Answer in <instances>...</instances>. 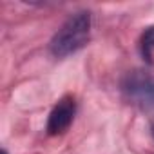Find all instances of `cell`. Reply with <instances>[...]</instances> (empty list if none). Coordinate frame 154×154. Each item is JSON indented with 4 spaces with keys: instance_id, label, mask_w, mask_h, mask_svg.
I'll list each match as a JSON object with an SVG mask.
<instances>
[{
    "instance_id": "1",
    "label": "cell",
    "mask_w": 154,
    "mask_h": 154,
    "mask_svg": "<svg viewBox=\"0 0 154 154\" xmlns=\"http://www.w3.org/2000/svg\"><path fill=\"white\" fill-rule=\"evenodd\" d=\"M89 36H91V15L89 11H78L71 15L62 24V27L54 33L49 49L53 56L65 58L82 49L89 42Z\"/></svg>"
},
{
    "instance_id": "2",
    "label": "cell",
    "mask_w": 154,
    "mask_h": 154,
    "mask_svg": "<svg viewBox=\"0 0 154 154\" xmlns=\"http://www.w3.org/2000/svg\"><path fill=\"white\" fill-rule=\"evenodd\" d=\"M125 100L143 111L154 109V76L145 71H129L122 80Z\"/></svg>"
},
{
    "instance_id": "3",
    "label": "cell",
    "mask_w": 154,
    "mask_h": 154,
    "mask_svg": "<svg viewBox=\"0 0 154 154\" xmlns=\"http://www.w3.org/2000/svg\"><path fill=\"white\" fill-rule=\"evenodd\" d=\"M74 112H76V103L72 96H63L51 111L49 120H47V134L51 136H58L63 134L72 120H74Z\"/></svg>"
},
{
    "instance_id": "4",
    "label": "cell",
    "mask_w": 154,
    "mask_h": 154,
    "mask_svg": "<svg viewBox=\"0 0 154 154\" xmlns=\"http://www.w3.org/2000/svg\"><path fill=\"white\" fill-rule=\"evenodd\" d=\"M141 54L145 62L154 67V26L149 27L141 36Z\"/></svg>"
},
{
    "instance_id": "5",
    "label": "cell",
    "mask_w": 154,
    "mask_h": 154,
    "mask_svg": "<svg viewBox=\"0 0 154 154\" xmlns=\"http://www.w3.org/2000/svg\"><path fill=\"white\" fill-rule=\"evenodd\" d=\"M152 136H154V123H152Z\"/></svg>"
}]
</instances>
